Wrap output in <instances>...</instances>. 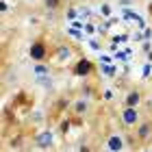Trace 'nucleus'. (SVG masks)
<instances>
[{
  "instance_id": "obj_1",
  "label": "nucleus",
  "mask_w": 152,
  "mask_h": 152,
  "mask_svg": "<svg viewBox=\"0 0 152 152\" xmlns=\"http://www.w3.org/2000/svg\"><path fill=\"white\" fill-rule=\"evenodd\" d=\"M28 54H31V59L33 61H44L48 57V46H46V41L44 39H35L31 44L28 48Z\"/></svg>"
},
{
  "instance_id": "obj_2",
  "label": "nucleus",
  "mask_w": 152,
  "mask_h": 152,
  "mask_svg": "<svg viewBox=\"0 0 152 152\" xmlns=\"http://www.w3.org/2000/svg\"><path fill=\"white\" fill-rule=\"evenodd\" d=\"M120 120L124 126H137L139 124V111H137V107H124V111L120 113Z\"/></svg>"
},
{
  "instance_id": "obj_3",
  "label": "nucleus",
  "mask_w": 152,
  "mask_h": 152,
  "mask_svg": "<svg viewBox=\"0 0 152 152\" xmlns=\"http://www.w3.org/2000/svg\"><path fill=\"white\" fill-rule=\"evenodd\" d=\"M137 139L141 143H150L152 141V122L150 120H143L137 124Z\"/></svg>"
},
{
  "instance_id": "obj_4",
  "label": "nucleus",
  "mask_w": 152,
  "mask_h": 152,
  "mask_svg": "<svg viewBox=\"0 0 152 152\" xmlns=\"http://www.w3.org/2000/svg\"><path fill=\"white\" fill-rule=\"evenodd\" d=\"M52 141H54V135L50 133V130H41V133L35 135V146L41 148V150L50 148V146H52Z\"/></svg>"
},
{
  "instance_id": "obj_5",
  "label": "nucleus",
  "mask_w": 152,
  "mask_h": 152,
  "mask_svg": "<svg viewBox=\"0 0 152 152\" xmlns=\"http://www.w3.org/2000/svg\"><path fill=\"white\" fill-rule=\"evenodd\" d=\"M91 72H94V63L89 59H80L78 63L74 65V74L76 76H89Z\"/></svg>"
},
{
  "instance_id": "obj_6",
  "label": "nucleus",
  "mask_w": 152,
  "mask_h": 152,
  "mask_svg": "<svg viewBox=\"0 0 152 152\" xmlns=\"http://www.w3.org/2000/svg\"><path fill=\"white\" fill-rule=\"evenodd\" d=\"M141 102V91H128V96L124 98V104L126 107H137Z\"/></svg>"
},
{
  "instance_id": "obj_7",
  "label": "nucleus",
  "mask_w": 152,
  "mask_h": 152,
  "mask_svg": "<svg viewBox=\"0 0 152 152\" xmlns=\"http://www.w3.org/2000/svg\"><path fill=\"white\" fill-rule=\"evenodd\" d=\"M109 150H111V152H120V150H124L122 137H117V135H111V137H109Z\"/></svg>"
},
{
  "instance_id": "obj_8",
  "label": "nucleus",
  "mask_w": 152,
  "mask_h": 152,
  "mask_svg": "<svg viewBox=\"0 0 152 152\" xmlns=\"http://www.w3.org/2000/svg\"><path fill=\"white\" fill-rule=\"evenodd\" d=\"M89 111V102L83 98V100H76V104H74V113L76 115H85Z\"/></svg>"
},
{
  "instance_id": "obj_9",
  "label": "nucleus",
  "mask_w": 152,
  "mask_h": 152,
  "mask_svg": "<svg viewBox=\"0 0 152 152\" xmlns=\"http://www.w3.org/2000/svg\"><path fill=\"white\" fill-rule=\"evenodd\" d=\"M44 4H46V9H50V11H57L59 7H61V0H44Z\"/></svg>"
},
{
  "instance_id": "obj_10",
  "label": "nucleus",
  "mask_w": 152,
  "mask_h": 152,
  "mask_svg": "<svg viewBox=\"0 0 152 152\" xmlns=\"http://www.w3.org/2000/svg\"><path fill=\"white\" fill-rule=\"evenodd\" d=\"M72 57V50H70V48H59V59H70Z\"/></svg>"
},
{
  "instance_id": "obj_11",
  "label": "nucleus",
  "mask_w": 152,
  "mask_h": 152,
  "mask_svg": "<svg viewBox=\"0 0 152 152\" xmlns=\"http://www.w3.org/2000/svg\"><path fill=\"white\" fill-rule=\"evenodd\" d=\"M0 9H2V13H7V9H9V7H7V2L2 0V2H0Z\"/></svg>"
},
{
  "instance_id": "obj_12",
  "label": "nucleus",
  "mask_w": 152,
  "mask_h": 152,
  "mask_svg": "<svg viewBox=\"0 0 152 152\" xmlns=\"http://www.w3.org/2000/svg\"><path fill=\"white\" fill-rule=\"evenodd\" d=\"M28 2H37V0H28Z\"/></svg>"
}]
</instances>
